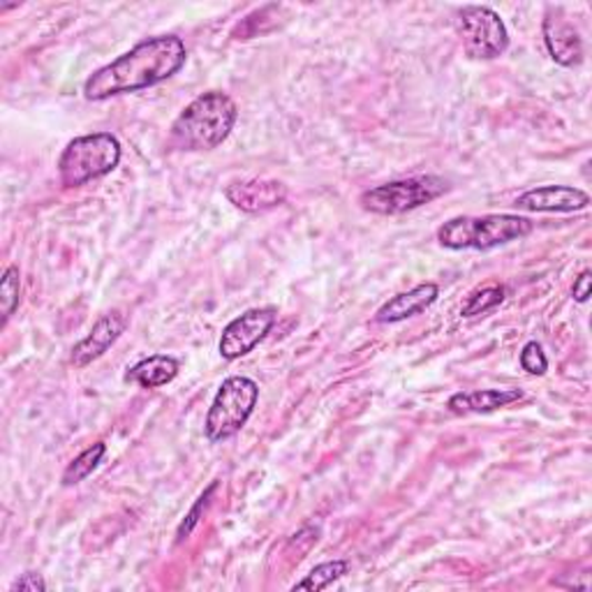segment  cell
Wrapping results in <instances>:
<instances>
[{
	"label": "cell",
	"mask_w": 592,
	"mask_h": 592,
	"mask_svg": "<svg viewBox=\"0 0 592 592\" xmlns=\"http://www.w3.org/2000/svg\"><path fill=\"white\" fill-rule=\"evenodd\" d=\"M438 297H440V288L435 283L417 285L410 292L389 299L375 313V322L393 324V322H403L408 318H414L419 313H424L427 308H431L438 301Z\"/></svg>",
	"instance_id": "4fadbf2b"
},
{
	"label": "cell",
	"mask_w": 592,
	"mask_h": 592,
	"mask_svg": "<svg viewBox=\"0 0 592 592\" xmlns=\"http://www.w3.org/2000/svg\"><path fill=\"white\" fill-rule=\"evenodd\" d=\"M502 301H504V288H500V285L482 288V290H476V292L468 299V303H465L463 310H461V315H463V318L484 315V313H489V310L498 308Z\"/></svg>",
	"instance_id": "ac0fdd59"
},
{
	"label": "cell",
	"mask_w": 592,
	"mask_h": 592,
	"mask_svg": "<svg viewBox=\"0 0 592 592\" xmlns=\"http://www.w3.org/2000/svg\"><path fill=\"white\" fill-rule=\"evenodd\" d=\"M126 327H128V315L123 313V310H111V313L102 315L93 324L89 335L72 348V363L77 365V369H83V365H89L96 359H100L111 345L119 341Z\"/></svg>",
	"instance_id": "30bf717a"
},
{
	"label": "cell",
	"mask_w": 592,
	"mask_h": 592,
	"mask_svg": "<svg viewBox=\"0 0 592 592\" xmlns=\"http://www.w3.org/2000/svg\"><path fill=\"white\" fill-rule=\"evenodd\" d=\"M521 365L523 371H528L530 375H544L546 369H549V361H546V354L542 350L540 343L530 341L523 352H521Z\"/></svg>",
	"instance_id": "ffe728a7"
},
{
	"label": "cell",
	"mask_w": 592,
	"mask_h": 592,
	"mask_svg": "<svg viewBox=\"0 0 592 592\" xmlns=\"http://www.w3.org/2000/svg\"><path fill=\"white\" fill-rule=\"evenodd\" d=\"M590 283H592V273H590V271H583V273L576 278L574 290H572V297H574V301H579V303H585V301L590 299Z\"/></svg>",
	"instance_id": "603a6c76"
},
{
	"label": "cell",
	"mask_w": 592,
	"mask_h": 592,
	"mask_svg": "<svg viewBox=\"0 0 592 592\" xmlns=\"http://www.w3.org/2000/svg\"><path fill=\"white\" fill-rule=\"evenodd\" d=\"M218 489V484H211L209 489H207V493L200 498V500H197V504L192 506V512L185 516V521L181 523V528H179V542H183L185 538H188V534L192 532V528L197 525V521H200V514H202V510H204V506L209 504V498L213 495V491Z\"/></svg>",
	"instance_id": "44dd1931"
},
{
	"label": "cell",
	"mask_w": 592,
	"mask_h": 592,
	"mask_svg": "<svg viewBox=\"0 0 592 592\" xmlns=\"http://www.w3.org/2000/svg\"><path fill=\"white\" fill-rule=\"evenodd\" d=\"M179 375V361L167 354H153L134 363L128 371V382H134L142 389H160L169 382H174Z\"/></svg>",
	"instance_id": "9a60e30c"
},
{
	"label": "cell",
	"mask_w": 592,
	"mask_h": 592,
	"mask_svg": "<svg viewBox=\"0 0 592 592\" xmlns=\"http://www.w3.org/2000/svg\"><path fill=\"white\" fill-rule=\"evenodd\" d=\"M532 230L534 222L523 215H461L442 224L438 241L449 250H493L528 237Z\"/></svg>",
	"instance_id": "3957f363"
},
{
	"label": "cell",
	"mask_w": 592,
	"mask_h": 592,
	"mask_svg": "<svg viewBox=\"0 0 592 592\" xmlns=\"http://www.w3.org/2000/svg\"><path fill=\"white\" fill-rule=\"evenodd\" d=\"M544 42L558 66L574 68L583 61V42L576 28L562 17L549 14L544 19Z\"/></svg>",
	"instance_id": "7c38bea8"
},
{
	"label": "cell",
	"mask_w": 592,
	"mask_h": 592,
	"mask_svg": "<svg viewBox=\"0 0 592 592\" xmlns=\"http://www.w3.org/2000/svg\"><path fill=\"white\" fill-rule=\"evenodd\" d=\"M19 590H26V592H44L47 590V583H44V579L40 574H21L12 583L10 592H19Z\"/></svg>",
	"instance_id": "7402d4cb"
},
{
	"label": "cell",
	"mask_w": 592,
	"mask_h": 592,
	"mask_svg": "<svg viewBox=\"0 0 592 592\" xmlns=\"http://www.w3.org/2000/svg\"><path fill=\"white\" fill-rule=\"evenodd\" d=\"M275 320H278L275 308H250V310H245L243 315H239L237 320H232L228 327H224V331L220 335V343H218L220 357L228 359V361H237V359L250 354L264 341V335L271 331Z\"/></svg>",
	"instance_id": "ba28073f"
},
{
	"label": "cell",
	"mask_w": 592,
	"mask_h": 592,
	"mask_svg": "<svg viewBox=\"0 0 592 592\" xmlns=\"http://www.w3.org/2000/svg\"><path fill=\"white\" fill-rule=\"evenodd\" d=\"M523 399L521 389H479L454 393L446 408L454 414H489L500 408L519 403Z\"/></svg>",
	"instance_id": "5bb4252c"
},
{
	"label": "cell",
	"mask_w": 592,
	"mask_h": 592,
	"mask_svg": "<svg viewBox=\"0 0 592 592\" xmlns=\"http://www.w3.org/2000/svg\"><path fill=\"white\" fill-rule=\"evenodd\" d=\"M21 299V278L17 267H8L3 273V283H0V301H3V324L14 315Z\"/></svg>",
	"instance_id": "d6986e66"
},
{
	"label": "cell",
	"mask_w": 592,
	"mask_h": 592,
	"mask_svg": "<svg viewBox=\"0 0 592 592\" xmlns=\"http://www.w3.org/2000/svg\"><path fill=\"white\" fill-rule=\"evenodd\" d=\"M107 454V444L104 442H98L93 446H89L87 451H81V454L66 468L63 472V484L66 486H74L79 482H83L89 474H93V470L102 463Z\"/></svg>",
	"instance_id": "2e32d148"
},
{
	"label": "cell",
	"mask_w": 592,
	"mask_h": 592,
	"mask_svg": "<svg viewBox=\"0 0 592 592\" xmlns=\"http://www.w3.org/2000/svg\"><path fill=\"white\" fill-rule=\"evenodd\" d=\"M260 399V387L255 380L234 375L222 382L207 414V438L211 442H222L234 438L255 412Z\"/></svg>",
	"instance_id": "5b68a950"
},
{
	"label": "cell",
	"mask_w": 592,
	"mask_h": 592,
	"mask_svg": "<svg viewBox=\"0 0 592 592\" xmlns=\"http://www.w3.org/2000/svg\"><path fill=\"white\" fill-rule=\"evenodd\" d=\"M121 162V142L109 132L72 139L59 158V177L66 188L87 185L114 172Z\"/></svg>",
	"instance_id": "277c9868"
},
{
	"label": "cell",
	"mask_w": 592,
	"mask_h": 592,
	"mask_svg": "<svg viewBox=\"0 0 592 592\" xmlns=\"http://www.w3.org/2000/svg\"><path fill=\"white\" fill-rule=\"evenodd\" d=\"M188 59V49L177 36H160L139 42L117 61L96 70L83 83V98L91 102L137 93L172 79Z\"/></svg>",
	"instance_id": "6da1fadb"
},
{
	"label": "cell",
	"mask_w": 592,
	"mask_h": 592,
	"mask_svg": "<svg viewBox=\"0 0 592 592\" xmlns=\"http://www.w3.org/2000/svg\"><path fill=\"white\" fill-rule=\"evenodd\" d=\"M449 190V181L442 177H412L382 183L361 192L359 204L378 215H401L424 204H431Z\"/></svg>",
	"instance_id": "8992f818"
},
{
	"label": "cell",
	"mask_w": 592,
	"mask_h": 592,
	"mask_svg": "<svg viewBox=\"0 0 592 592\" xmlns=\"http://www.w3.org/2000/svg\"><path fill=\"white\" fill-rule=\"evenodd\" d=\"M239 109L228 93L209 91L194 98L172 123V144L181 151H213L230 137Z\"/></svg>",
	"instance_id": "7a4b0ae2"
},
{
	"label": "cell",
	"mask_w": 592,
	"mask_h": 592,
	"mask_svg": "<svg viewBox=\"0 0 592 592\" xmlns=\"http://www.w3.org/2000/svg\"><path fill=\"white\" fill-rule=\"evenodd\" d=\"M350 572V562L348 560H333V562H322L313 572H310L303 581L294 585V590H324L333 581L345 576Z\"/></svg>",
	"instance_id": "e0dca14e"
},
{
	"label": "cell",
	"mask_w": 592,
	"mask_h": 592,
	"mask_svg": "<svg viewBox=\"0 0 592 592\" xmlns=\"http://www.w3.org/2000/svg\"><path fill=\"white\" fill-rule=\"evenodd\" d=\"M224 197L245 213H262L283 204L288 200V188L273 179H248L232 183L224 190Z\"/></svg>",
	"instance_id": "8fae6325"
},
{
	"label": "cell",
	"mask_w": 592,
	"mask_h": 592,
	"mask_svg": "<svg viewBox=\"0 0 592 592\" xmlns=\"http://www.w3.org/2000/svg\"><path fill=\"white\" fill-rule=\"evenodd\" d=\"M456 31L468 56L476 61H493L510 49V33L498 12L484 6H468L456 19Z\"/></svg>",
	"instance_id": "52a82bcc"
},
{
	"label": "cell",
	"mask_w": 592,
	"mask_h": 592,
	"mask_svg": "<svg viewBox=\"0 0 592 592\" xmlns=\"http://www.w3.org/2000/svg\"><path fill=\"white\" fill-rule=\"evenodd\" d=\"M590 204V194L570 185H544L523 192L516 207L532 213H574Z\"/></svg>",
	"instance_id": "9c48e42d"
}]
</instances>
